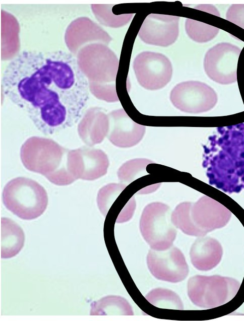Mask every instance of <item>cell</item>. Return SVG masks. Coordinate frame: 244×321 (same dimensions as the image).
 Instances as JSON below:
<instances>
[{
    "mask_svg": "<svg viewBox=\"0 0 244 321\" xmlns=\"http://www.w3.org/2000/svg\"><path fill=\"white\" fill-rule=\"evenodd\" d=\"M2 85L6 97L45 135L76 124L89 98L77 59L63 50L23 51L6 67Z\"/></svg>",
    "mask_w": 244,
    "mask_h": 321,
    "instance_id": "6da1fadb",
    "label": "cell"
},
{
    "mask_svg": "<svg viewBox=\"0 0 244 321\" xmlns=\"http://www.w3.org/2000/svg\"><path fill=\"white\" fill-rule=\"evenodd\" d=\"M231 212L216 200L204 196L196 202H182L172 212L171 220L176 228L186 234L203 237L208 232L224 227Z\"/></svg>",
    "mask_w": 244,
    "mask_h": 321,
    "instance_id": "7a4b0ae2",
    "label": "cell"
},
{
    "mask_svg": "<svg viewBox=\"0 0 244 321\" xmlns=\"http://www.w3.org/2000/svg\"><path fill=\"white\" fill-rule=\"evenodd\" d=\"M65 151L53 141L35 137L23 144L21 158L28 170L44 175L56 185H66L75 180L69 172L68 162L65 164L63 160Z\"/></svg>",
    "mask_w": 244,
    "mask_h": 321,
    "instance_id": "3957f363",
    "label": "cell"
},
{
    "mask_svg": "<svg viewBox=\"0 0 244 321\" xmlns=\"http://www.w3.org/2000/svg\"><path fill=\"white\" fill-rule=\"evenodd\" d=\"M2 199L8 210L24 220H32L41 216L48 203L45 189L36 181L22 177L7 183Z\"/></svg>",
    "mask_w": 244,
    "mask_h": 321,
    "instance_id": "277c9868",
    "label": "cell"
},
{
    "mask_svg": "<svg viewBox=\"0 0 244 321\" xmlns=\"http://www.w3.org/2000/svg\"><path fill=\"white\" fill-rule=\"evenodd\" d=\"M240 283L230 277L220 275H196L188 282V295L198 307L210 309L230 301L237 294Z\"/></svg>",
    "mask_w": 244,
    "mask_h": 321,
    "instance_id": "5b68a950",
    "label": "cell"
},
{
    "mask_svg": "<svg viewBox=\"0 0 244 321\" xmlns=\"http://www.w3.org/2000/svg\"><path fill=\"white\" fill-rule=\"evenodd\" d=\"M170 207L161 202L148 204L140 220V230L151 249H167L173 245L177 231L171 220Z\"/></svg>",
    "mask_w": 244,
    "mask_h": 321,
    "instance_id": "8992f818",
    "label": "cell"
},
{
    "mask_svg": "<svg viewBox=\"0 0 244 321\" xmlns=\"http://www.w3.org/2000/svg\"><path fill=\"white\" fill-rule=\"evenodd\" d=\"M133 68L138 82L147 90L162 89L172 78L171 62L160 53L146 51L139 53L134 59Z\"/></svg>",
    "mask_w": 244,
    "mask_h": 321,
    "instance_id": "52a82bcc",
    "label": "cell"
},
{
    "mask_svg": "<svg viewBox=\"0 0 244 321\" xmlns=\"http://www.w3.org/2000/svg\"><path fill=\"white\" fill-rule=\"evenodd\" d=\"M241 50L228 42L219 43L210 48L204 58V69L208 77L221 84L236 82Z\"/></svg>",
    "mask_w": 244,
    "mask_h": 321,
    "instance_id": "ba28073f",
    "label": "cell"
},
{
    "mask_svg": "<svg viewBox=\"0 0 244 321\" xmlns=\"http://www.w3.org/2000/svg\"><path fill=\"white\" fill-rule=\"evenodd\" d=\"M169 98L181 111L199 113L211 109L216 104L214 90L204 83L189 81L177 84L171 90Z\"/></svg>",
    "mask_w": 244,
    "mask_h": 321,
    "instance_id": "9c48e42d",
    "label": "cell"
},
{
    "mask_svg": "<svg viewBox=\"0 0 244 321\" xmlns=\"http://www.w3.org/2000/svg\"><path fill=\"white\" fill-rule=\"evenodd\" d=\"M147 264L155 278L171 283L183 281L189 272L184 254L173 245L163 250L150 249L147 256Z\"/></svg>",
    "mask_w": 244,
    "mask_h": 321,
    "instance_id": "30bf717a",
    "label": "cell"
},
{
    "mask_svg": "<svg viewBox=\"0 0 244 321\" xmlns=\"http://www.w3.org/2000/svg\"><path fill=\"white\" fill-rule=\"evenodd\" d=\"M178 16L158 14L148 15L138 32V36L149 45L167 47L173 44L179 35Z\"/></svg>",
    "mask_w": 244,
    "mask_h": 321,
    "instance_id": "8fae6325",
    "label": "cell"
},
{
    "mask_svg": "<svg viewBox=\"0 0 244 321\" xmlns=\"http://www.w3.org/2000/svg\"><path fill=\"white\" fill-rule=\"evenodd\" d=\"M70 171L76 180H93L105 175L109 166L106 154L97 149L81 148L68 153Z\"/></svg>",
    "mask_w": 244,
    "mask_h": 321,
    "instance_id": "7c38bea8",
    "label": "cell"
},
{
    "mask_svg": "<svg viewBox=\"0 0 244 321\" xmlns=\"http://www.w3.org/2000/svg\"><path fill=\"white\" fill-rule=\"evenodd\" d=\"M146 126L134 121L124 109L114 110L109 114L107 137L116 147L130 148L143 139Z\"/></svg>",
    "mask_w": 244,
    "mask_h": 321,
    "instance_id": "4fadbf2b",
    "label": "cell"
},
{
    "mask_svg": "<svg viewBox=\"0 0 244 321\" xmlns=\"http://www.w3.org/2000/svg\"><path fill=\"white\" fill-rule=\"evenodd\" d=\"M223 248L219 242L210 237L198 238L192 244L190 256L193 266L199 271H207L220 262Z\"/></svg>",
    "mask_w": 244,
    "mask_h": 321,
    "instance_id": "5bb4252c",
    "label": "cell"
},
{
    "mask_svg": "<svg viewBox=\"0 0 244 321\" xmlns=\"http://www.w3.org/2000/svg\"><path fill=\"white\" fill-rule=\"evenodd\" d=\"M25 234L14 221L3 217L1 220V257L8 259L17 255L23 248Z\"/></svg>",
    "mask_w": 244,
    "mask_h": 321,
    "instance_id": "9a60e30c",
    "label": "cell"
},
{
    "mask_svg": "<svg viewBox=\"0 0 244 321\" xmlns=\"http://www.w3.org/2000/svg\"><path fill=\"white\" fill-rule=\"evenodd\" d=\"M91 315H133L134 312L128 301L119 296L109 295L91 304Z\"/></svg>",
    "mask_w": 244,
    "mask_h": 321,
    "instance_id": "2e32d148",
    "label": "cell"
},
{
    "mask_svg": "<svg viewBox=\"0 0 244 321\" xmlns=\"http://www.w3.org/2000/svg\"><path fill=\"white\" fill-rule=\"evenodd\" d=\"M146 299L153 305L162 308L183 310L184 305L179 296L167 289L157 288L150 291Z\"/></svg>",
    "mask_w": 244,
    "mask_h": 321,
    "instance_id": "e0dca14e",
    "label": "cell"
},
{
    "mask_svg": "<svg viewBox=\"0 0 244 321\" xmlns=\"http://www.w3.org/2000/svg\"><path fill=\"white\" fill-rule=\"evenodd\" d=\"M185 30L188 36L198 43L211 41L219 32L216 27L189 18L186 20Z\"/></svg>",
    "mask_w": 244,
    "mask_h": 321,
    "instance_id": "ac0fdd59",
    "label": "cell"
},
{
    "mask_svg": "<svg viewBox=\"0 0 244 321\" xmlns=\"http://www.w3.org/2000/svg\"><path fill=\"white\" fill-rule=\"evenodd\" d=\"M152 161L146 158H136L124 163L118 169L117 174L118 179L123 183L128 184L142 176L146 171V167Z\"/></svg>",
    "mask_w": 244,
    "mask_h": 321,
    "instance_id": "d6986e66",
    "label": "cell"
},
{
    "mask_svg": "<svg viewBox=\"0 0 244 321\" xmlns=\"http://www.w3.org/2000/svg\"><path fill=\"white\" fill-rule=\"evenodd\" d=\"M124 183H110L103 187L98 191L97 204L100 211L105 216L114 201L126 187Z\"/></svg>",
    "mask_w": 244,
    "mask_h": 321,
    "instance_id": "ffe728a7",
    "label": "cell"
},
{
    "mask_svg": "<svg viewBox=\"0 0 244 321\" xmlns=\"http://www.w3.org/2000/svg\"><path fill=\"white\" fill-rule=\"evenodd\" d=\"M112 5L104 6V10L101 12L99 16L100 19L106 25L118 28L127 25L133 18V14H124L119 15H115L111 12Z\"/></svg>",
    "mask_w": 244,
    "mask_h": 321,
    "instance_id": "44dd1931",
    "label": "cell"
},
{
    "mask_svg": "<svg viewBox=\"0 0 244 321\" xmlns=\"http://www.w3.org/2000/svg\"><path fill=\"white\" fill-rule=\"evenodd\" d=\"M226 20L244 30V4H232L226 13Z\"/></svg>",
    "mask_w": 244,
    "mask_h": 321,
    "instance_id": "7402d4cb",
    "label": "cell"
},
{
    "mask_svg": "<svg viewBox=\"0 0 244 321\" xmlns=\"http://www.w3.org/2000/svg\"><path fill=\"white\" fill-rule=\"evenodd\" d=\"M237 80H238V86L241 91V94L244 100V47L242 49L237 65Z\"/></svg>",
    "mask_w": 244,
    "mask_h": 321,
    "instance_id": "603a6c76",
    "label": "cell"
},
{
    "mask_svg": "<svg viewBox=\"0 0 244 321\" xmlns=\"http://www.w3.org/2000/svg\"><path fill=\"white\" fill-rule=\"evenodd\" d=\"M135 206L136 203L133 197L123 209V213L118 216L116 222L121 223L129 220L133 214Z\"/></svg>",
    "mask_w": 244,
    "mask_h": 321,
    "instance_id": "cb8c5ba5",
    "label": "cell"
}]
</instances>
